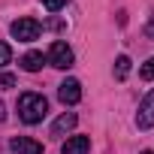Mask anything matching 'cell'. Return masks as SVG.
<instances>
[{
	"label": "cell",
	"instance_id": "cell-1",
	"mask_svg": "<svg viewBox=\"0 0 154 154\" xmlns=\"http://www.w3.org/2000/svg\"><path fill=\"white\" fill-rule=\"evenodd\" d=\"M45 112H48V100H45L42 94L27 91V94L18 97V118H21L24 124H39V121L45 118Z\"/></svg>",
	"mask_w": 154,
	"mask_h": 154
},
{
	"label": "cell",
	"instance_id": "cell-2",
	"mask_svg": "<svg viewBox=\"0 0 154 154\" xmlns=\"http://www.w3.org/2000/svg\"><path fill=\"white\" fill-rule=\"evenodd\" d=\"M9 30H12V36H15L18 42H33V39H39V33H42V24H39L36 18L24 15V18H15Z\"/></svg>",
	"mask_w": 154,
	"mask_h": 154
},
{
	"label": "cell",
	"instance_id": "cell-3",
	"mask_svg": "<svg viewBox=\"0 0 154 154\" xmlns=\"http://www.w3.org/2000/svg\"><path fill=\"white\" fill-rule=\"evenodd\" d=\"M51 66H57V69H69L72 66V60H75V54H72V48L66 45V42H51V48H48V57H45Z\"/></svg>",
	"mask_w": 154,
	"mask_h": 154
},
{
	"label": "cell",
	"instance_id": "cell-4",
	"mask_svg": "<svg viewBox=\"0 0 154 154\" xmlns=\"http://www.w3.org/2000/svg\"><path fill=\"white\" fill-rule=\"evenodd\" d=\"M136 127H139V130H151V127H154V88H151V91L145 94V100L139 103Z\"/></svg>",
	"mask_w": 154,
	"mask_h": 154
},
{
	"label": "cell",
	"instance_id": "cell-5",
	"mask_svg": "<svg viewBox=\"0 0 154 154\" xmlns=\"http://www.w3.org/2000/svg\"><path fill=\"white\" fill-rule=\"evenodd\" d=\"M57 97H60L63 106H75V103L82 100V85H79V79H66V82H60Z\"/></svg>",
	"mask_w": 154,
	"mask_h": 154
},
{
	"label": "cell",
	"instance_id": "cell-6",
	"mask_svg": "<svg viewBox=\"0 0 154 154\" xmlns=\"http://www.w3.org/2000/svg\"><path fill=\"white\" fill-rule=\"evenodd\" d=\"M9 151L12 154H42V142H36L30 136H15L9 142Z\"/></svg>",
	"mask_w": 154,
	"mask_h": 154
},
{
	"label": "cell",
	"instance_id": "cell-7",
	"mask_svg": "<svg viewBox=\"0 0 154 154\" xmlns=\"http://www.w3.org/2000/svg\"><path fill=\"white\" fill-rule=\"evenodd\" d=\"M91 151V139L88 136H69L60 148V154H88Z\"/></svg>",
	"mask_w": 154,
	"mask_h": 154
},
{
	"label": "cell",
	"instance_id": "cell-8",
	"mask_svg": "<svg viewBox=\"0 0 154 154\" xmlns=\"http://www.w3.org/2000/svg\"><path fill=\"white\" fill-rule=\"evenodd\" d=\"M75 121H79V118H75V112H63V115L51 124V136H63V133H69V130L75 127Z\"/></svg>",
	"mask_w": 154,
	"mask_h": 154
},
{
	"label": "cell",
	"instance_id": "cell-9",
	"mask_svg": "<svg viewBox=\"0 0 154 154\" xmlns=\"http://www.w3.org/2000/svg\"><path fill=\"white\" fill-rule=\"evenodd\" d=\"M42 63H45L42 51H27V54L21 57V69H27V72H36V69H42Z\"/></svg>",
	"mask_w": 154,
	"mask_h": 154
},
{
	"label": "cell",
	"instance_id": "cell-10",
	"mask_svg": "<svg viewBox=\"0 0 154 154\" xmlns=\"http://www.w3.org/2000/svg\"><path fill=\"white\" fill-rule=\"evenodd\" d=\"M130 63H133V60H130L127 54H118V57H115V79H118V82H124L127 75H130Z\"/></svg>",
	"mask_w": 154,
	"mask_h": 154
},
{
	"label": "cell",
	"instance_id": "cell-11",
	"mask_svg": "<svg viewBox=\"0 0 154 154\" xmlns=\"http://www.w3.org/2000/svg\"><path fill=\"white\" fill-rule=\"evenodd\" d=\"M139 75H142L145 82H151V79H154V57H148V60L139 66Z\"/></svg>",
	"mask_w": 154,
	"mask_h": 154
},
{
	"label": "cell",
	"instance_id": "cell-12",
	"mask_svg": "<svg viewBox=\"0 0 154 154\" xmlns=\"http://www.w3.org/2000/svg\"><path fill=\"white\" fill-rule=\"evenodd\" d=\"M39 3H42L48 12H60V9L66 6V0H39Z\"/></svg>",
	"mask_w": 154,
	"mask_h": 154
},
{
	"label": "cell",
	"instance_id": "cell-13",
	"mask_svg": "<svg viewBox=\"0 0 154 154\" xmlns=\"http://www.w3.org/2000/svg\"><path fill=\"white\" fill-rule=\"evenodd\" d=\"M9 88H15V75L3 72V75H0V91H9Z\"/></svg>",
	"mask_w": 154,
	"mask_h": 154
},
{
	"label": "cell",
	"instance_id": "cell-14",
	"mask_svg": "<svg viewBox=\"0 0 154 154\" xmlns=\"http://www.w3.org/2000/svg\"><path fill=\"white\" fill-rule=\"evenodd\" d=\"M9 60H12V48H9L6 42H0V66H6Z\"/></svg>",
	"mask_w": 154,
	"mask_h": 154
},
{
	"label": "cell",
	"instance_id": "cell-15",
	"mask_svg": "<svg viewBox=\"0 0 154 154\" xmlns=\"http://www.w3.org/2000/svg\"><path fill=\"white\" fill-rule=\"evenodd\" d=\"M145 36L154 39V12H151V18H148V24H145Z\"/></svg>",
	"mask_w": 154,
	"mask_h": 154
},
{
	"label": "cell",
	"instance_id": "cell-16",
	"mask_svg": "<svg viewBox=\"0 0 154 154\" xmlns=\"http://www.w3.org/2000/svg\"><path fill=\"white\" fill-rule=\"evenodd\" d=\"M139 154H154V151H139Z\"/></svg>",
	"mask_w": 154,
	"mask_h": 154
}]
</instances>
